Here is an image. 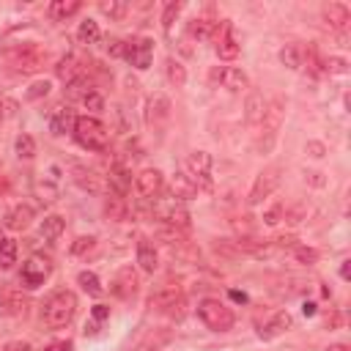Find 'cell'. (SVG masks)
Listing matches in <instances>:
<instances>
[{
  "label": "cell",
  "mask_w": 351,
  "mask_h": 351,
  "mask_svg": "<svg viewBox=\"0 0 351 351\" xmlns=\"http://www.w3.org/2000/svg\"><path fill=\"white\" fill-rule=\"evenodd\" d=\"M123 58L134 66V69H148L151 66V58H154V41L151 38H132L123 44Z\"/></svg>",
  "instance_id": "obj_8"
},
{
  "label": "cell",
  "mask_w": 351,
  "mask_h": 351,
  "mask_svg": "<svg viewBox=\"0 0 351 351\" xmlns=\"http://www.w3.org/2000/svg\"><path fill=\"white\" fill-rule=\"evenodd\" d=\"M211 80L219 82V85L228 88V90H241V88H247V74H244L241 69H236V66H219V69H214V71H211Z\"/></svg>",
  "instance_id": "obj_12"
},
{
  "label": "cell",
  "mask_w": 351,
  "mask_h": 351,
  "mask_svg": "<svg viewBox=\"0 0 351 351\" xmlns=\"http://www.w3.org/2000/svg\"><path fill=\"white\" fill-rule=\"evenodd\" d=\"M88 90H90V85L85 82V77H77L74 82L66 85V96H69V99H80V101H82Z\"/></svg>",
  "instance_id": "obj_36"
},
{
  "label": "cell",
  "mask_w": 351,
  "mask_h": 351,
  "mask_svg": "<svg viewBox=\"0 0 351 351\" xmlns=\"http://www.w3.org/2000/svg\"><path fill=\"white\" fill-rule=\"evenodd\" d=\"M324 71H329V74H346L348 71V63H346V58H326L324 60Z\"/></svg>",
  "instance_id": "obj_41"
},
{
  "label": "cell",
  "mask_w": 351,
  "mask_h": 351,
  "mask_svg": "<svg viewBox=\"0 0 351 351\" xmlns=\"http://www.w3.org/2000/svg\"><path fill=\"white\" fill-rule=\"evenodd\" d=\"M11 63H14V69L22 71V74H33V71H38V69L44 66V52L36 49V47H25V49L14 52Z\"/></svg>",
  "instance_id": "obj_10"
},
{
  "label": "cell",
  "mask_w": 351,
  "mask_h": 351,
  "mask_svg": "<svg viewBox=\"0 0 351 351\" xmlns=\"http://www.w3.org/2000/svg\"><path fill=\"white\" fill-rule=\"evenodd\" d=\"M77 282H80L82 291L90 293V296H101V291H104L101 282H99V277H96L93 271H80V274H77Z\"/></svg>",
  "instance_id": "obj_31"
},
{
  "label": "cell",
  "mask_w": 351,
  "mask_h": 351,
  "mask_svg": "<svg viewBox=\"0 0 351 351\" xmlns=\"http://www.w3.org/2000/svg\"><path fill=\"white\" fill-rule=\"evenodd\" d=\"M291 250H293V255H296V261H302V263H307V266L318 261V252H315L313 247H302V244H293Z\"/></svg>",
  "instance_id": "obj_38"
},
{
  "label": "cell",
  "mask_w": 351,
  "mask_h": 351,
  "mask_svg": "<svg viewBox=\"0 0 351 351\" xmlns=\"http://www.w3.org/2000/svg\"><path fill=\"white\" fill-rule=\"evenodd\" d=\"M63 230H66V222H63V217H58V214L44 217L41 225H38V233H41L44 241H58V239L63 236Z\"/></svg>",
  "instance_id": "obj_20"
},
{
  "label": "cell",
  "mask_w": 351,
  "mask_h": 351,
  "mask_svg": "<svg viewBox=\"0 0 351 351\" xmlns=\"http://www.w3.org/2000/svg\"><path fill=\"white\" fill-rule=\"evenodd\" d=\"M107 184H110V189H112L118 197H126V192H129V186H132V173H129V167H126V165H112V167H110V176H107Z\"/></svg>",
  "instance_id": "obj_17"
},
{
  "label": "cell",
  "mask_w": 351,
  "mask_h": 351,
  "mask_svg": "<svg viewBox=\"0 0 351 351\" xmlns=\"http://www.w3.org/2000/svg\"><path fill=\"white\" fill-rule=\"evenodd\" d=\"M27 296L22 293V291H14V288H5L3 293H0V313H5V315H22L25 310H27Z\"/></svg>",
  "instance_id": "obj_15"
},
{
  "label": "cell",
  "mask_w": 351,
  "mask_h": 351,
  "mask_svg": "<svg viewBox=\"0 0 351 351\" xmlns=\"http://www.w3.org/2000/svg\"><path fill=\"white\" fill-rule=\"evenodd\" d=\"M217 27H219L217 19H211V16H197V19H192L189 33H192L195 38H211V36L217 33Z\"/></svg>",
  "instance_id": "obj_25"
},
{
  "label": "cell",
  "mask_w": 351,
  "mask_h": 351,
  "mask_svg": "<svg viewBox=\"0 0 351 351\" xmlns=\"http://www.w3.org/2000/svg\"><path fill=\"white\" fill-rule=\"evenodd\" d=\"M55 74L69 85V82H74L77 77H82V69H80V63H77V58H74V55H66V58H60V60H58Z\"/></svg>",
  "instance_id": "obj_23"
},
{
  "label": "cell",
  "mask_w": 351,
  "mask_h": 351,
  "mask_svg": "<svg viewBox=\"0 0 351 351\" xmlns=\"http://www.w3.org/2000/svg\"><path fill=\"white\" fill-rule=\"evenodd\" d=\"M313 313H315V304H313V302H307V304H304V315H313Z\"/></svg>",
  "instance_id": "obj_53"
},
{
  "label": "cell",
  "mask_w": 351,
  "mask_h": 351,
  "mask_svg": "<svg viewBox=\"0 0 351 351\" xmlns=\"http://www.w3.org/2000/svg\"><path fill=\"white\" fill-rule=\"evenodd\" d=\"M74 137H77V143L82 145V148H88V151H104L107 148V143H110V132H107V126L99 121V118H93V115H80L77 121H74Z\"/></svg>",
  "instance_id": "obj_2"
},
{
  "label": "cell",
  "mask_w": 351,
  "mask_h": 351,
  "mask_svg": "<svg viewBox=\"0 0 351 351\" xmlns=\"http://www.w3.org/2000/svg\"><path fill=\"white\" fill-rule=\"evenodd\" d=\"M99 36H101L99 22H93V19L80 22V27H77V38H80V44H96V41H99Z\"/></svg>",
  "instance_id": "obj_29"
},
{
  "label": "cell",
  "mask_w": 351,
  "mask_h": 351,
  "mask_svg": "<svg viewBox=\"0 0 351 351\" xmlns=\"http://www.w3.org/2000/svg\"><path fill=\"white\" fill-rule=\"evenodd\" d=\"M288 326H291V315H288L285 310H280V313H277V315H274V318L261 329V337H263V340L277 337V335H280V332H285Z\"/></svg>",
  "instance_id": "obj_28"
},
{
  "label": "cell",
  "mask_w": 351,
  "mask_h": 351,
  "mask_svg": "<svg viewBox=\"0 0 351 351\" xmlns=\"http://www.w3.org/2000/svg\"><path fill=\"white\" fill-rule=\"evenodd\" d=\"M104 211H107L110 219H123V217H126V200L118 197V195H115V197H107Z\"/></svg>",
  "instance_id": "obj_35"
},
{
  "label": "cell",
  "mask_w": 351,
  "mask_h": 351,
  "mask_svg": "<svg viewBox=\"0 0 351 351\" xmlns=\"http://www.w3.org/2000/svg\"><path fill=\"white\" fill-rule=\"evenodd\" d=\"M14 110H16V104H14V101H5V99H0V123H3L8 115H14Z\"/></svg>",
  "instance_id": "obj_46"
},
{
  "label": "cell",
  "mask_w": 351,
  "mask_h": 351,
  "mask_svg": "<svg viewBox=\"0 0 351 351\" xmlns=\"http://www.w3.org/2000/svg\"><path fill=\"white\" fill-rule=\"evenodd\" d=\"M74 346H71V340H55V343H49L44 351H71Z\"/></svg>",
  "instance_id": "obj_47"
},
{
  "label": "cell",
  "mask_w": 351,
  "mask_h": 351,
  "mask_svg": "<svg viewBox=\"0 0 351 351\" xmlns=\"http://www.w3.org/2000/svg\"><path fill=\"white\" fill-rule=\"evenodd\" d=\"M167 80H170L176 88H181V85L186 82V71H184V66L176 63V60H167Z\"/></svg>",
  "instance_id": "obj_37"
},
{
  "label": "cell",
  "mask_w": 351,
  "mask_h": 351,
  "mask_svg": "<svg viewBox=\"0 0 351 351\" xmlns=\"http://www.w3.org/2000/svg\"><path fill=\"white\" fill-rule=\"evenodd\" d=\"M0 244H3V233H0Z\"/></svg>",
  "instance_id": "obj_54"
},
{
  "label": "cell",
  "mask_w": 351,
  "mask_h": 351,
  "mask_svg": "<svg viewBox=\"0 0 351 351\" xmlns=\"http://www.w3.org/2000/svg\"><path fill=\"white\" fill-rule=\"evenodd\" d=\"M178 11H181V3H167L165 5V14H162V27L170 33V27H173V19L178 16Z\"/></svg>",
  "instance_id": "obj_40"
},
{
  "label": "cell",
  "mask_w": 351,
  "mask_h": 351,
  "mask_svg": "<svg viewBox=\"0 0 351 351\" xmlns=\"http://www.w3.org/2000/svg\"><path fill=\"white\" fill-rule=\"evenodd\" d=\"M5 351H30V346L27 343H8Z\"/></svg>",
  "instance_id": "obj_49"
},
{
  "label": "cell",
  "mask_w": 351,
  "mask_h": 351,
  "mask_svg": "<svg viewBox=\"0 0 351 351\" xmlns=\"http://www.w3.org/2000/svg\"><path fill=\"white\" fill-rule=\"evenodd\" d=\"M324 19L329 22V27H335V30H346L348 22H351V11H348L346 3H329V5L324 8Z\"/></svg>",
  "instance_id": "obj_18"
},
{
  "label": "cell",
  "mask_w": 351,
  "mask_h": 351,
  "mask_svg": "<svg viewBox=\"0 0 351 351\" xmlns=\"http://www.w3.org/2000/svg\"><path fill=\"white\" fill-rule=\"evenodd\" d=\"M5 189H8V178H5V176H3V173H0V195H3V192H5Z\"/></svg>",
  "instance_id": "obj_52"
},
{
  "label": "cell",
  "mask_w": 351,
  "mask_h": 351,
  "mask_svg": "<svg viewBox=\"0 0 351 351\" xmlns=\"http://www.w3.org/2000/svg\"><path fill=\"white\" fill-rule=\"evenodd\" d=\"M71 170H74V181H77L82 189H90V192H99V189H101V181H99V176H96L93 170H88V167H82V165H74Z\"/></svg>",
  "instance_id": "obj_27"
},
{
  "label": "cell",
  "mask_w": 351,
  "mask_h": 351,
  "mask_svg": "<svg viewBox=\"0 0 351 351\" xmlns=\"http://www.w3.org/2000/svg\"><path fill=\"white\" fill-rule=\"evenodd\" d=\"M280 60L288 69H302V63H304V47L302 44H285L280 49Z\"/></svg>",
  "instance_id": "obj_26"
},
{
  "label": "cell",
  "mask_w": 351,
  "mask_h": 351,
  "mask_svg": "<svg viewBox=\"0 0 351 351\" xmlns=\"http://www.w3.org/2000/svg\"><path fill=\"white\" fill-rule=\"evenodd\" d=\"M93 244H96V239H90V236H80V239L71 244V255H85V252L93 250Z\"/></svg>",
  "instance_id": "obj_42"
},
{
  "label": "cell",
  "mask_w": 351,
  "mask_h": 351,
  "mask_svg": "<svg viewBox=\"0 0 351 351\" xmlns=\"http://www.w3.org/2000/svg\"><path fill=\"white\" fill-rule=\"evenodd\" d=\"M134 186H137V192L143 197H156L162 192V186H165V178H162V173L156 167H148V170H140L137 173Z\"/></svg>",
  "instance_id": "obj_11"
},
{
  "label": "cell",
  "mask_w": 351,
  "mask_h": 351,
  "mask_svg": "<svg viewBox=\"0 0 351 351\" xmlns=\"http://www.w3.org/2000/svg\"><path fill=\"white\" fill-rule=\"evenodd\" d=\"M49 274H52V261L44 258V255H30V258L22 263L19 280H22L25 288H38Z\"/></svg>",
  "instance_id": "obj_5"
},
{
  "label": "cell",
  "mask_w": 351,
  "mask_h": 351,
  "mask_svg": "<svg viewBox=\"0 0 351 351\" xmlns=\"http://www.w3.org/2000/svg\"><path fill=\"white\" fill-rule=\"evenodd\" d=\"M263 219H266V225H277V222L282 219V206H271V208L263 214Z\"/></svg>",
  "instance_id": "obj_45"
},
{
  "label": "cell",
  "mask_w": 351,
  "mask_h": 351,
  "mask_svg": "<svg viewBox=\"0 0 351 351\" xmlns=\"http://www.w3.org/2000/svg\"><path fill=\"white\" fill-rule=\"evenodd\" d=\"M151 110H154V112H148V121H154V115L167 118L170 104H167V99H165V96H154V99H151Z\"/></svg>",
  "instance_id": "obj_39"
},
{
  "label": "cell",
  "mask_w": 351,
  "mask_h": 351,
  "mask_svg": "<svg viewBox=\"0 0 351 351\" xmlns=\"http://www.w3.org/2000/svg\"><path fill=\"white\" fill-rule=\"evenodd\" d=\"M326 351H348V346H346V343H335V346H329Z\"/></svg>",
  "instance_id": "obj_51"
},
{
  "label": "cell",
  "mask_w": 351,
  "mask_h": 351,
  "mask_svg": "<svg viewBox=\"0 0 351 351\" xmlns=\"http://www.w3.org/2000/svg\"><path fill=\"white\" fill-rule=\"evenodd\" d=\"M151 214H154L156 219H162L165 225H170V228H189V211H186L184 200H178V197H173V195L154 197Z\"/></svg>",
  "instance_id": "obj_3"
},
{
  "label": "cell",
  "mask_w": 351,
  "mask_h": 351,
  "mask_svg": "<svg viewBox=\"0 0 351 351\" xmlns=\"http://www.w3.org/2000/svg\"><path fill=\"white\" fill-rule=\"evenodd\" d=\"M99 11L107 14L110 19H123L126 11H129V5L121 3V0H101V3H99Z\"/></svg>",
  "instance_id": "obj_33"
},
{
  "label": "cell",
  "mask_w": 351,
  "mask_h": 351,
  "mask_svg": "<svg viewBox=\"0 0 351 351\" xmlns=\"http://www.w3.org/2000/svg\"><path fill=\"white\" fill-rule=\"evenodd\" d=\"M348 263H351V261H343V266H340V277H343V280L351 277V266H348Z\"/></svg>",
  "instance_id": "obj_50"
},
{
  "label": "cell",
  "mask_w": 351,
  "mask_h": 351,
  "mask_svg": "<svg viewBox=\"0 0 351 351\" xmlns=\"http://www.w3.org/2000/svg\"><path fill=\"white\" fill-rule=\"evenodd\" d=\"M197 318H200L208 329H214V332H228V329L233 326V321H236L233 310H230L225 302H219V299H203V302L197 304Z\"/></svg>",
  "instance_id": "obj_4"
},
{
  "label": "cell",
  "mask_w": 351,
  "mask_h": 351,
  "mask_svg": "<svg viewBox=\"0 0 351 351\" xmlns=\"http://www.w3.org/2000/svg\"><path fill=\"white\" fill-rule=\"evenodd\" d=\"M14 148H16V156H19V159L36 156V140H33L30 134H19L16 143H14Z\"/></svg>",
  "instance_id": "obj_34"
},
{
  "label": "cell",
  "mask_w": 351,
  "mask_h": 351,
  "mask_svg": "<svg viewBox=\"0 0 351 351\" xmlns=\"http://www.w3.org/2000/svg\"><path fill=\"white\" fill-rule=\"evenodd\" d=\"M77 313V296L71 291H55L47 302H44V310H41V318L49 329H60L66 326Z\"/></svg>",
  "instance_id": "obj_1"
},
{
  "label": "cell",
  "mask_w": 351,
  "mask_h": 351,
  "mask_svg": "<svg viewBox=\"0 0 351 351\" xmlns=\"http://www.w3.org/2000/svg\"><path fill=\"white\" fill-rule=\"evenodd\" d=\"M263 112H266L263 96L261 93H250V99H247V121L250 123H261L263 121Z\"/></svg>",
  "instance_id": "obj_30"
},
{
  "label": "cell",
  "mask_w": 351,
  "mask_h": 351,
  "mask_svg": "<svg viewBox=\"0 0 351 351\" xmlns=\"http://www.w3.org/2000/svg\"><path fill=\"white\" fill-rule=\"evenodd\" d=\"M16 241L14 239H3L0 244V269H11L16 263Z\"/></svg>",
  "instance_id": "obj_32"
},
{
  "label": "cell",
  "mask_w": 351,
  "mask_h": 351,
  "mask_svg": "<svg viewBox=\"0 0 351 351\" xmlns=\"http://www.w3.org/2000/svg\"><path fill=\"white\" fill-rule=\"evenodd\" d=\"M186 170H189V178L197 189H214V181H211V156L206 151H195L186 156Z\"/></svg>",
  "instance_id": "obj_6"
},
{
  "label": "cell",
  "mask_w": 351,
  "mask_h": 351,
  "mask_svg": "<svg viewBox=\"0 0 351 351\" xmlns=\"http://www.w3.org/2000/svg\"><path fill=\"white\" fill-rule=\"evenodd\" d=\"M178 302H181V293H178V285H173V282L159 285V288L151 293V299H148V304L156 307V310H170V307H176Z\"/></svg>",
  "instance_id": "obj_14"
},
{
  "label": "cell",
  "mask_w": 351,
  "mask_h": 351,
  "mask_svg": "<svg viewBox=\"0 0 351 351\" xmlns=\"http://www.w3.org/2000/svg\"><path fill=\"white\" fill-rule=\"evenodd\" d=\"M280 173H282V167H280V165H271V167L261 170V173H258V178H255V184H252V189H250L247 203H250V206H258L261 200H266V197L277 189V184H280Z\"/></svg>",
  "instance_id": "obj_7"
},
{
  "label": "cell",
  "mask_w": 351,
  "mask_h": 351,
  "mask_svg": "<svg viewBox=\"0 0 351 351\" xmlns=\"http://www.w3.org/2000/svg\"><path fill=\"white\" fill-rule=\"evenodd\" d=\"M90 315H93L96 321H104V318H110V307H107V304H96V307L90 310Z\"/></svg>",
  "instance_id": "obj_48"
},
{
  "label": "cell",
  "mask_w": 351,
  "mask_h": 351,
  "mask_svg": "<svg viewBox=\"0 0 351 351\" xmlns=\"http://www.w3.org/2000/svg\"><path fill=\"white\" fill-rule=\"evenodd\" d=\"M137 263H140V269L148 271V274H154L156 266H159V255H156V250H154V244H151L148 239H143V241L137 244Z\"/></svg>",
  "instance_id": "obj_21"
},
{
  "label": "cell",
  "mask_w": 351,
  "mask_h": 351,
  "mask_svg": "<svg viewBox=\"0 0 351 351\" xmlns=\"http://www.w3.org/2000/svg\"><path fill=\"white\" fill-rule=\"evenodd\" d=\"M214 36H217V55H219L222 60H233V58L239 55V49H241L239 36H236V27H233L230 22H222Z\"/></svg>",
  "instance_id": "obj_9"
},
{
  "label": "cell",
  "mask_w": 351,
  "mask_h": 351,
  "mask_svg": "<svg viewBox=\"0 0 351 351\" xmlns=\"http://www.w3.org/2000/svg\"><path fill=\"white\" fill-rule=\"evenodd\" d=\"M82 104H85L88 110L99 112V110L104 107V99H101V93H96V90H88V93H85V99H82Z\"/></svg>",
  "instance_id": "obj_43"
},
{
  "label": "cell",
  "mask_w": 351,
  "mask_h": 351,
  "mask_svg": "<svg viewBox=\"0 0 351 351\" xmlns=\"http://www.w3.org/2000/svg\"><path fill=\"white\" fill-rule=\"evenodd\" d=\"M170 195H173V197H178V200H186V197H195V195H197V186L192 184V178H189V176L176 173V176H173V181H170Z\"/></svg>",
  "instance_id": "obj_22"
},
{
  "label": "cell",
  "mask_w": 351,
  "mask_h": 351,
  "mask_svg": "<svg viewBox=\"0 0 351 351\" xmlns=\"http://www.w3.org/2000/svg\"><path fill=\"white\" fill-rule=\"evenodd\" d=\"M80 0H52L49 3V16L58 19V22H66L69 16H74L80 11Z\"/></svg>",
  "instance_id": "obj_24"
},
{
  "label": "cell",
  "mask_w": 351,
  "mask_h": 351,
  "mask_svg": "<svg viewBox=\"0 0 351 351\" xmlns=\"http://www.w3.org/2000/svg\"><path fill=\"white\" fill-rule=\"evenodd\" d=\"M74 115H71V110L69 107H63V104H58V107H52L49 110V129H52V134H66V132H71L74 129Z\"/></svg>",
  "instance_id": "obj_16"
},
{
  "label": "cell",
  "mask_w": 351,
  "mask_h": 351,
  "mask_svg": "<svg viewBox=\"0 0 351 351\" xmlns=\"http://www.w3.org/2000/svg\"><path fill=\"white\" fill-rule=\"evenodd\" d=\"M110 291H112L118 299H132V296H134V291H137V274L132 271V266H123V269L112 277Z\"/></svg>",
  "instance_id": "obj_13"
},
{
  "label": "cell",
  "mask_w": 351,
  "mask_h": 351,
  "mask_svg": "<svg viewBox=\"0 0 351 351\" xmlns=\"http://www.w3.org/2000/svg\"><path fill=\"white\" fill-rule=\"evenodd\" d=\"M30 219H33V208H30L27 203H16V206L5 214V228H11V230H25V228L30 225Z\"/></svg>",
  "instance_id": "obj_19"
},
{
  "label": "cell",
  "mask_w": 351,
  "mask_h": 351,
  "mask_svg": "<svg viewBox=\"0 0 351 351\" xmlns=\"http://www.w3.org/2000/svg\"><path fill=\"white\" fill-rule=\"evenodd\" d=\"M47 93H49V82L41 80V82H33V85H30L27 99H41V96H47Z\"/></svg>",
  "instance_id": "obj_44"
}]
</instances>
